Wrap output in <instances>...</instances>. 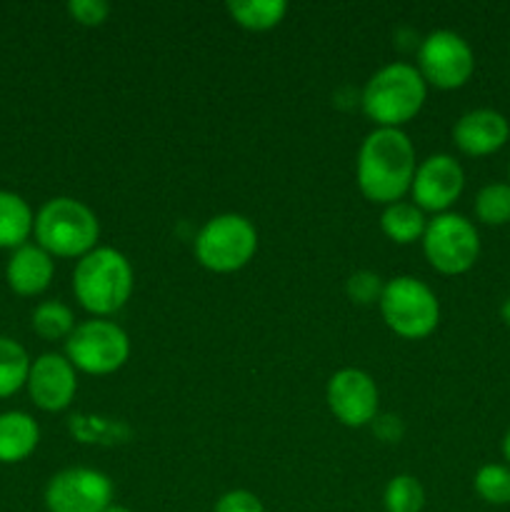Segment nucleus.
Wrapping results in <instances>:
<instances>
[{"label":"nucleus","instance_id":"4","mask_svg":"<svg viewBox=\"0 0 510 512\" xmlns=\"http://www.w3.org/2000/svg\"><path fill=\"white\" fill-rule=\"evenodd\" d=\"M40 248L58 258H83L95 250L100 235L98 215L75 198H53L38 210L33 225Z\"/></svg>","mask_w":510,"mask_h":512},{"label":"nucleus","instance_id":"16","mask_svg":"<svg viewBox=\"0 0 510 512\" xmlns=\"http://www.w3.org/2000/svg\"><path fill=\"white\" fill-rule=\"evenodd\" d=\"M40 428L28 413L8 410L0 413V463H23L38 448Z\"/></svg>","mask_w":510,"mask_h":512},{"label":"nucleus","instance_id":"21","mask_svg":"<svg viewBox=\"0 0 510 512\" xmlns=\"http://www.w3.org/2000/svg\"><path fill=\"white\" fill-rule=\"evenodd\" d=\"M30 323H33V330L43 340H63L75 328L73 310L65 303H60V300H45V303H40L33 310Z\"/></svg>","mask_w":510,"mask_h":512},{"label":"nucleus","instance_id":"23","mask_svg":"<svg viewBox=\"0 0 510 512\" xmlns=\"http://www.w3.org/2000/svg\"><path fill=\"white\" fill-rule=\"evenodd\" d=\"M388 512H420L425 505V490L415 475H395L383 493Z\"/></svg>","mask_w":510,"mask_h":512},{"label":"nucleus","instance_id":"19","mask_svg":"<svg viewBox=\"0 0 510 512\" xmlns=\"http://www.w3.org/2000/svg\"><path fill=\"white\" fill-rule=\"evenodd\" d=\"M225 10L238 25L248 30H270L285 18V0H228Z\"/></svg>","mask_w":510,"mask_h":512},{"label":"nucleus","instance_id":"26","mask_svg":"<svg viewBox=\"0 0 510 512\" xmlns=\"http://www.w3.org/2000/svg\"><path fill=\"white\" fill-rule=\"evenodd\" d=\"M68 13L80 25H100L110 15V5L105 0H70Z\"/></svg>","mask_w":510,"mask_h":512},{"label":"nucleus","instance_id":"9","mask_svg":"<svg viewBox=\"0 0 510 512\" xmlns=\"http://www.w3.org/2000/svg\"><path fill=\"white\" fill-rule=\"evenodd\" d=\"M418 70L425 83L435 88H463L475 70L473 48L455 30H433L418 48Z\"/></svg>","mask_w":510,"mask_h":512},{"label":"nucleus","instance_id":"6","mask_svg":"<svg viewBox=\"0 0 510 512\" xmlns=\"http://www.w3.org/2000/svg\"><path fill=\"white\" fill-rule=\"evenodd\" d=\"M258 250V230L245 215L223 213L210 218L195 238V258L213 273L245 268Z\"/></svg>","mask_w":510,"mask_h":512},{"label":"nucleus","instance_id":"31","mask_svg":"<svg viewBox=\"0 0 510 512\" xmlns=\"http://www.w3.org/2000/svg\"><path fill=\"white\" fill-rule=\"evenodd\" d=\"M508 183H510V168H508Z\"/></svg>","mask_w":510,"mask_h":512},{"label":"nucleus","instance_id":"5","mask_svg":"<svg viewBox=\"0 0 510 512\" xmlns=\"http://www.w3.org/2000/svg\"><path fill=\"white\" fill-rule=\"evenodd\" d=\"M380 313L395 335L408 340L428 338L440 320L438 295L413 275L388 280L380 293Z\"/></svg>","mask_w":510,"mask_h":512},{"label":"nucleus","instance_id":"14","mask_svg":"<svg viewBox=\"0 0 510 512\" xmlns=\"http://www.w3.org/2000/svg\"><path fill=\"white\" fill-rule=\"evenodd\" d=\"M510 138V123L493 108L468 110L453 125V140L465 155H490L503 148Z\"/></svg>","mask_w":510,"mask_h":512},{"label":"nucleus","instance_id":"25","mask_svg":"<svg viewBox=\"0 0 510 512\" xmlns=\"http://www.w3.org/2000/svg\"><path fill=\"white\" fill-rule=\"evenodd\" d=\"M383 285L385 283H380V278L375 273H370V270H358V273H353L348 278V295L353 303L370 305L375 303V300H380Z\"/></svg>","mask_w":510,"mask_h":512},{"label":"nucleus","instance_id":"10","mask_svg":"<svg viewBox=\"0 0 510 512\" xmlns=\"http://www.w3.org/2000/svg\"><path fill=\"white\" fill-rule=\"evenodd\" d=\"M113 505V483L93 468H65L45 485L48 512H105Z\"/></svg>","mask_w":510,"mask_h":512},{"label":"nucleus","instance_id":"15","mask_svg":"<svg viewBox=\"0 0 510 512\" xmlns=\"http://www.w3.org/2000/svg\"><path fill=\"white\" fill-rule=\"evenodd\" d=\"M55 273L53 255L45 253L40 245H20L13 250L8 265H5V280H8L10 290L23 298L30 295H40L50 285Z\"/></svg>","mask_w":510,"mask_h":512},{"label":"nucleus","instance_id":"11","mask_svg":"<svg viewBox=\"0 0 510 512\" xmlns=\"http://www.w3.org/2000/svg\"><path fill=\"white\" fill-rule=\"evenodd\" d=\"M325 398H328V408L335 415V420H340L348 428H363V425L373 423L375 415H378V385L365 370H338L328 380Z\"/></svg>","mask_w":510,"mask_h":512},{"label":"nucleus","instance_id":"27","mask_svg":"<svg viewBox=\"0 0 510 512\" xmlns=\"http://www.w3.org/2000/svg\"><path fill=\"white\" fill-rule=\"evenodd\" d=\"M213 512H265V508L258 495H253L250 490H230V493L220 495Z\"/></svg>","mask_w":510,"mask_h":512},{"label":"nucleus","instance_id":"13","mask_svg":"<svg viewBox=\"0 0 510 512\" xmlns=\"http://www.w3.org/2000/svg\"><path fill=\"white\" fill-rule=\"evenodd\" d=\"M28 393L30 400L45 413H58L65 410L75 398L78 378L75 368L65 355L43 353L38 360L30 363L28 373Z\"/></svg>","mask_w":510,"mask_h":512},{"label":"nucleus","instance_id":"18","mask_svg":"<svg viewBox=\"0 0 510 512\" xmlns=\"http://www.w3.org/2000/svg\"><path fill=\"white\" fill-rule=\"evenodd\" d=\"M425 225H428V220H425L423 210L415 203H408V200L385 205L383 215H380V228L398 245H408L423 238Z\"/></svg>","mask_w":510,"mask_h":512},{"label":"nucleus","instance_id":"29","mask_svg":"<svg viewBox=\"0 0 510 512\" xmlns=\"http://www.w3.org/2000/svg\"><path fill=\"white\" fill-rule=\"evenodd\" d=\"M503 458L508 460V465H510V430L505 433V438H503Z\"/></svg>","mask_w":510,"mask_h":512},{"label":"nucleus","instance_id":"7","mask_svg":"<svg viewBox=\"0 0 510 512\" xmlns=\"http://www.w3.org/2000/svg\"><path fill=\"white\" fill-rule=\"evenodd\" d=\"M130 355V340L120 325L110 320H85L65 338V358L90 375H108L123 368Z\"/></svg>","mask_w":510,"mask_h":512},{"label":"nucleus","instance_id":"1","mask_svg":"<svg viewBox=\"0 0 510 512\" xmlns=\"http://www.w3.org/2000/svg\"><path fill=\"white\" fill-rule=\"evenodd\" d=\"M415 148L400 128H375L358 153V188L373 203H398L413 185Z\"/></svg>","mask_w":510,"mask_h":512},{"label":"nucleus","instance_id":"24","mask_svg":"<svg viewBox=\"0 0 510 512\" xmlns=\"http://www.w3.org/2000/svg\"><path fill=\"white\" fill-rule=\"evenodd\" d=\"M473 488L485 503L510 505V465H483V468L475 473Z\"/></svg>","mask_w":510,"mask_h":512},{"label":"nucleus","instance_id":"20","mask_svg":"<svg viewBox=\"0 0 510 512\" xmlns=\"http://www.w3.org/2000/svg\"><path fill=\"white\" fill-rule=\"evenodd\" d=\"M30 358L20 343L0 338V398H10L28 383Z\"/></svg>","mask_w":510,"mask_h":512},{"label":"nucleus","instance_id":"30","mask_svg":"<svg viewBox=\"0 0 510 512\" xmlns=\"http://www.w3.org/2000/svg\"><path fill=\"white\" fill-rule=\"evenodd\" d=\"M105 512H133V510H128V508H123V505H110L108 510Z\"/></svg>","mask_w":510,"mask_h":512},{"label":"nucleus","instance_id":"12","mask_svg":"<svg viewBox=\"0 0 510 512\" xmlns=\"http://www.w3.org/2000/svg\"><path fill=\"white\" fill-rule=\"evenodd\" d=\"M465 188V170L453 155L435 153L428 155L423 163L415 168L413 185V203L420 210H430V213H445L455 200L460 198Z\"/></svg>","mask_w":510,"mask_h":512},{"label":"nucleus","instance_id":"2","mask_svg":"<svg viewBox=\"0 0 510 512\" xmlns=\"http://www.w3.org/2000/svg\"><path fill=\"white\" fill-rule=\"evenodd\" d=\"M428 95V83L410 63L383 65L370 75L363 88V110L378 128H400L420 113Z\"/></svg>","mask_w":510,"mask_h":512},{"label":"nucleus","instance_id":"17","mask_svg":"<svg viewBox=\"0 0 510 512\" xmlns=\"http://www.w3.org/2000/svg\"><path fill=\"white\" fill-rule=\"evenodd\" d=\"M35 215L25 198L13 190H0V248L18 250L33 233Z\"/></svg>","mask_w":510,"mask_h":512},{"label":"nucleus","instance_id":"28","mask_svg":"<svg viewBox=\"0 0 510 512\" xmlns=\"http://www.w3.org/2000/svg\"><path fill=\"white\" fill-rule=\"evenodd\" d=\"M500 318H503V323L510 328V298H505L503 308H500Z\"/></svg>","mask_w":510,"mask_h":512},{"label":"nucleus","instance_id":"8","mask_svg":"<svg viewBox=\"0 0 510 512\" xmlns=\"http://www.w3.org/2000/svg\"><path fill=\"white\" fill-rule=\"evenodd\" d=\"M423 253L438 273L460 275L478 260L480 235L465 215L440 213L425 225Z\"/></svg>","mask_w":510,"mask_h":512},{"label":"nucleus","instance_id":"3","mask_svg":"<svg viewBox=\"0 0 510 512\" xmlns=\"http://www.w3.org/2000/svg\"><path fill=\"white\" fill-rule=\"evenodd\" d=\"M73 293L93 315H110L128 303L133 293L130 260L115 248H95L73 270Z\"/></svg>","mask_w":510,"mask_h":512},{"label":"nucleus","instance_id":"22","mask_svg":"<svg viewBox=\"0 0 510 512\" xmlns=\"http://www.w3.org/2000/svg\"><path fill=\"white\" fill-rule=\"evenodd\" d=\"M475 218L485 225L510 223V183H488L475 195Z\"/></svg>","mask_w":510,"mask_h":512}]
</instances>
